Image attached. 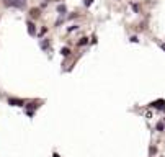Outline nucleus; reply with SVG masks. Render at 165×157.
I'll return each instance as SVG.
<instances>
[{"mask_svg": "<svg viewBox=\"0 0 165 157\" xmlns=\"http://www.w3.org/2000/svg\"><path fill=\"white\" fill-rule=\"evenodd\" d=\"M152 108H165V100H155V102L150 103Z\"/></svg>", "mask_w": 165, "mask_h": 157, "instance_id": "3", "label": "nucleus"}, {"mask_svg": "<svg viewBox=\"0 0 165 157\" xmlns=\"http://www.w3.org/2000/svg\"><path fill=\"white\" fill-rule=\"evenodd\" d=\"M87 43H88V41H87V38H82V39L79 41V46H85Z\"/></svg>", "mask_w": 165, "mask_h": 157, "instance_id": "8", "label": "nucleus"}, {"mask_svg": "<svg viewBox=\"0 0 165 157\" xmlns=\"http://www.w3.org/2000/svg\"><path fill=\"white\" fill-rule=\"evenodd\" d=\"M131 7H132V10H134V12H139V7H137V5H134V3H132Z\"/></svg>", "mask_w": 165, "mask_h": 157, "instance_id": "12", "label": "nucleus"}, {"mask_svg": "<svg viewBox=\"0 0 165 157\" xmlns=\"http://www.w3.org/2000/svg\"><path fill=\"white\" fill-rule=\"evenodd\" d=\"M28 33H30V35H34L36 33V28H34V23H33V21H28Z\"/></svg>", "mask_w": 165, "mask_h": 157, "instance_id": "4", "label": "nucleus"}, {"mask_svg": "<svg viewBox=\"0 0 165 157\" xmlns=\"http://www.w3.org/2000/svg\"><path fill=\"white\" fill-rule=\"evenodd\" d=\"M7 7H16V8H23L26 5V0H7L5 2Z\"/></svg>", "mask_w": 165, "mask_h": 157, "instance_id": "1", "label": "nucleus"}, {"mask_svg": "<svg viewBox=\"0 0 165 157\" xmlns=\"http://www.w3.org/2000/svg\"><path fill=\"white\" fill-rule=\"evenodd\" d=\"M92 2H93V0H85V2H83V3H85L87 7H90V5H92Z\"/></svg>", "mask_w": 165, "mask_h": 157, "instance_id": "11", "label": "nucleus"}, {"mask_svg": "<svg viewBox=\"0 0 165 157\" xmlns=\"http://www.w3.org/2000/svg\"><path fill=\"white\" fill-rule=\"evenodd\" d=\"M131 41H132V43H137L139 39H137V36H131Z\"/></svg>", "mask_w": 165, "mask_h": 157, "instance_id": "10", "label": "nucleus"}, {"mask_svg": "<svg viewBox=\"0 0 165 157\" xmlns=\"http://www.w3.org/2000/svg\"><path fill=\"white\" fill-rule=\"evenodd\" d=\"M30 13H31V16H34V18H36V16H39V10H38V8H31V12H30Z\"/></svg>", "mask_w": 165, "mask_h": 157, "instance_id": "5", "label": "nucleus"}, {"mask_svg": "<svg viewBox=\"0 0 165 157\" xmlns=\"http://www.w3.org/2000/svg\"><path fill=\"white\" fill-rule=\"evenodd\" d=\"M164 129H165L164 123H157V131H164Z\"/></svg>", "mask_w": 165, "mask_h": 157, "instance_id": "9", "label": "nucleus"}, {"mask_svg": "<svg viewBox=\"0 0 165 157\" xmlns=\"http://www.w3.org/2000/svg\"><path fill=\"white\" fill-rule=\"evenodd\" d=\"M8 105H12V106H23L25 100H20V98H8Z\"/></svg>", "mask_w": 165, "mask_h": 157, "instance_id": "2", "label": "nucleus"}, {"mask_svg": "<svg viewBox=\"0 0 165 157\" xmlns=\"http://www.w3.org/2000/svg\"><path fill=\"white\" fill-rule=\"evenodd\" d=\"M160 47H162V49L165 51V43H160Z\"/></svg>", "mask_w": 165, "mask_h": 157, "instance_id": "13", "label": "nucleus"}, {"mask_svg": "<svg viewBox=\"0 0 165 157\" xmlns=\"http://www.w3.org/2000/svg\"><path fill=\"white\" fill-rule=\"evenodd\" d=\"M57 12H59L61 15H64V13H66V7H64V5H59V7H57Z\"/></svg>", "mask_w": 165, "mask_h": 157, "instance_id": "6", "label": "nucleus"}, {"mask_svg": "<svg viewBox=\"0 0 165 157\" xmlns=\"http://www.w3.org/2000/svg\"><path fill=\"white\" fill-rule=\"evenodd\" d=\"M61 52H62V56H69V54H70V49H67V47H62V51H61Z\"/></svg>", "mask_w": 165, "mask_h": 157, "instance_id": "7", "label": "nucleus"}]
</instances>
